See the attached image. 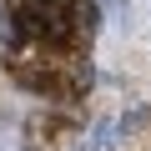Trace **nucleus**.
<instances>
[{"label": "nucleus", "mask_w": 151, "mask_h": 151, "mask_svg": "<svg viewBox=\"0 0 151 151\" xmlns=\"http://www.w3.org/2000/svg\"><path fill=\"white\" fill-rule=\"evenodd\" d=\"M146 126H151V111H146V106H131V111L121 116L116 136H136V131H146Z\"/></svg>", "instance_id": "1"}]
</instances>
